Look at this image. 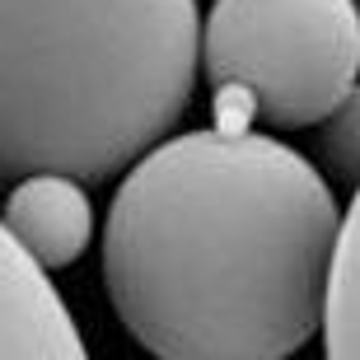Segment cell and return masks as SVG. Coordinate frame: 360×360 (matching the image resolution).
I'll list each match as a JSON object with an SVG mask.
<instances>
[{"label": "cell", "instance_id": "1", "mask_svg": "<svg viewBox=\"0 0 360 360\" xmlns=\"http://www.w3.org/2000/svg\"><path fill=\"white\" fill-rule=\"evenodd\" d=\"M342 206L267 131L164 136L103 220V285L160 360H290L319 333Z\"/></svg>", "mask_w": 360, "mask_h": 360}, {"label": "cell", "instance_id": "2", "mask_svg": "<svg viewBox=\"0 0 360 360\" xmlns=\"http://www.w3.org/2000/svg\"><path fill=\"white\" fill-rule=\"evenodd\" d=\"M197 66V0H0V187L117 178L183 122Z\"/></svg>", "mask_w": 360, "mask_h": 360}, {"label": "cell", "instance_id": "3", "mask_svg": "<svg viewBox=\"0 0 360 360\" xmlns=\"http://www.w3.org/2000/svg\"><path fill=\"white\" fill-rule=\"evenodd\" d=\"M201 70L220 131L319 127L360 80L356 0H215Z\"/></svg>", "mask_w": 360, "mask_h": 360}, {"label": "cell", "instance_id": "4", "mask_svg": "<svg viewBox=\"0 0 360 360\" xmlns=\"http://www.w3.org/2000/svg\"><path fill=\"white\" fill-rule=\"evenodd\" d=\"M0 360H89L52 276L0 229Z\"/></svg>", "mask_w": 360, "mask_h": 360}, {"label": "cell", "instance_id": "5", "mask_svg": "<svg viewBox=\"0 0 360 360\" xmlns=\"http://www.w3.org/2000/svg\"><path fill=\"white\" fill-rule=\"evenodd\" d=\"M0 229L19 243L28 262L47 276L80 262L94 239V201L89 187L66 174H28L10 183L0 206Z\"/></svg>", "mask_w": 360, "mask_h": 360}, {"label": "cell", "instance_id": "6", "mask_svg": "<svg viewBox=\"0 0 360 360\" xmlns=\"http://www.w3.org/2000/svg\"><path fill=\"white\" fill-rule=\"evenodd\" d=\"M319 328L328 342V360H360V187L351 192V211L337 229Z\"/></svg>", "mask_w": 360, "mask_h": 360}, {"label": "cell", "instance_id": "7", "mask_svg": "<svg viewBox=\"0 0 360 360\" xmlns=\"http://www.w3.org/2000/svg\"><path fill=\"white\" fill-rule=\"evenodd\" d=\"M319 160L328 169V183L351 187V192L360 187V80L319 122Z\"/></svg>", "mask_w": 360, "mask_h": 360}]
</instances>
